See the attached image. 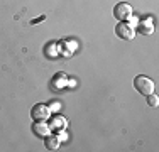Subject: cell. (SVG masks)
<instances>
[{"label": "cell", "mask_w": 159, "mask_h": 152, "mask_svg": "<svg viewBox=\"0 0 159 152\" xmlns=\"http://www.w3.org/2000/svg\"><path fill=\"white\" fill-rule=\"evenodd\" d=\"M147 98V105L151 106V108H157V105H159V98L156 96V95H149V96H146Z\"/></svg>", "instance_id": "obj_9"}, {"label": "cell", "mask_w": 159, "mask_h": 152, "mask_svg": "<svg viewBox=\"0 0 159 152\" xmlns=\"http://www.w3.org/2000/svg\"><path fill=\"white\" fill-rule=\"evenodd\" d=\"M56 137H58V139H59V142H63V140H66V139H68V135H66V132H64V130H63V128H61V132H59V134H58V135H56Z\"/></svg>", "instance_id": "obj_12"}, {"label": "cell", "mask_w": 159, "mask_h": 152, "mask_svg": "<svg viewBox=\"0 0 159 152\" xmlns=\"http://www.w3.org/2000/svg\"><path fill=\"white\" fill-rule=\"evenodd\" d=\"M49 110H51V112H58V110H59V103H58V101H51V103H49Z\"/></svg>", "instance_id": "obj_11"}, {"label": "cell", "mask_w": 159, "mask_h": 152, "mask_svg": "<svg viewBox=\"0 0 159 152\" xmlns=\"http://www.w3.org/2000/svg\"><path fill=\"white\" fill-rule=\"evenodd\" d=\"M44 147H46L48 150H56L59 147V139L52 134H48L44 137Z\"/></svg>", "instance_id": "obj_7"}, {"label": "cell", "mask_w": 159, "mask_h": 152, "mask_svg": "<svg viewBox=\"0 0 159 152\" xmlns=\"http://www.w3.org/2000/svg\"><path fill=\"white\" fill-rule=\"evenodd\" d=\"M64 127H66V120L63 117H56L51 123V128H64Z\"/></svg>", "instance_id": "obj_8"}, {"label": "cell", "mask_w": 159, "mask_h": 152, "mask_svg": "<svg viewBox=\"0 0 159 152\" xmlns=\"http://www.w3.org/2000/svg\"><path fill=\"white\" fill-rule=\"evenodd\" d=\"M51 115V110H49L48 105H43V103H37L31 108V118L34 122H46Z\"/></svg>", "instance_id": "obj_3"}, {"label": "cell", "mask_w": 159, "mask_h": 152, "mask_svg": "<svg viewBox=\"0 0 159 152\" xmlns=\"http://www.w3.org/2000/svg\"><path fill=\"white\" fill-rule=\"evenodd\" d=\"M113 15H115V19L119 22H125L132 17V7L125 2H120V3H117L115 9H113Z\"/></svg>", "instance_id": "obj_4"}, {"label": "cell", "mask_w": 159, "mask_h": 152, "mask_svg": "<svg viewBox=\"0 0 159 152\" xmlns=\"http://www.w3.org/2000/svg\"><path fill=\"white\" fill-rule=\"evenodd\" d=\"M135 30H137L139 34H142V36H151V34L154 32V27L149 20H142V22H137Z\"/></svg>", "instance_id": "obj_6"}, {"label": "cell", "mask_w": 159, "mask_h": 152, "mask_svg": "<svg viewBox=\"0 0 159 152\" xmlns=\"http://www.w3.org/2000/svg\"><path fill=\"white\" fill-rule=\"evenodd\" d=\"M134 88L139 95L142 96H149L154 93V81L147 76H135L134 79Z\"/></svg>", "instance_id": "obj_1"}, {"label": "cell", "mask_w": 159, "mask_h": 152, "mask_svg": "<svg viewBox=\"0 0 159 152\" xmlns=\"http://www.w3.org/2000/svg\"><path fill=\"white\" fill-rule=\"evenodd\" d=\"M32 132H34V135H37V137H46L48 134H51V127H49L46 122H34Z\"/></svg>", "instance_id": "obj_5"}, {"label": "cell", "mask_w": 159, "mask_h": 152, "mask_svg": "<svg viewBox=\"0 0 159 152\" xmlns=\"http://www.w3.org/2000/svg\"><path fill=\"white\" fill-rule=\"evenodd\" d=\"M115 34H117V37H120V39H124V41H132L135 37V27H132V25L129 24V20L119 22V24L115 25Z\"/></svg>", "instance_id": "obj_2"}, {"label": "cell", "mask_w": 159, "mask_h": 152, "mask_svg": "<svg viewBox=\"0 0 159 152\" xmlns=\"http://www.w3.org/2000/svg\"><path fill=\"white\" fill-rule=\"evenodd\" d=\"M64 78H66V76H64L63 73H59V74H56V76H54V79H52V81H56V83H54L56 88H61V86L64 85V83L61 81V79H64Z\"/></svg>", "instance_id": "obj_10"}]
</instances>
